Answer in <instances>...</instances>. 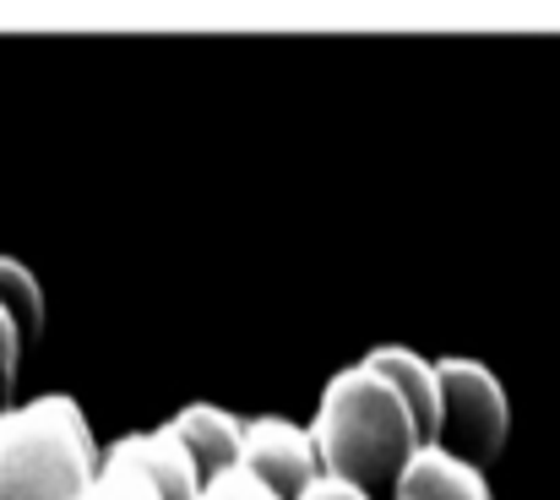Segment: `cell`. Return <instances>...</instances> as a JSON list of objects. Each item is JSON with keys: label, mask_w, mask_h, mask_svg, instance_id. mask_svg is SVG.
I'll return each instance as SVG.
<instances>
[{"label": "cell", "mask_w": 560, "mask_h": 500, "mask_svg": "<svg viewBox=\"0 0 560 500\" xmlns=\"http://www.w3.org/2000/svg\"><path fill=\"white\" fill-rule=\"evenodd\" d=\"M305 430H311V446H316L322 474H338V479H349L360 490L392 479L402 468V457L419 446L402 397L375 375L371 364L338 370L322 386L316 419Z\"/></svg>", "instance_id": "obj_1"}, {"label": "cell", "mask_w": 560, "mask_h": 500, "mask_svg": "<svg viewBox=\"0 0 560 500\" xmlns=\"http://www.w3.org/2000/svg\"><path fill=\"white\" fill-rule=\"evenodd\" d=\"M98 474V441L77 397L0 408V500H77Z\"/></svg>", "instance_id": "obj_2"}, {"label": "cell", "mask_w": 560, "mask_h": 500, "mask_svg": "<svg viewBox=\"0 0 560 500\" xmlns=\"http://www.w3.org/2000/svg\"><path fill=\"white\" fill-rule=\"evenodd\" d=\"M435 381H441L435 446L457 452L474 468L495 463L506 452V435H512V403H506V386L495 381V370L452 353V359H435Z\"/></svg>", "instance_id": "obj_3"}, {"label": "cell", "mask_w": 560, "mask_h": 500, "mask_svg": "<svg viewBox=\"0 0 560 500\" xmlns=\"http://www.w3.org/2000/svg\"><path fill=\"white\" fill-rule=\"evenodd\" d=\"M240 468H250L261 485H272L283 500H294L316 474V446H311V430L294 425V419H278V414H261L240 430Z\"/></svg>", "instance_id": "obj_4"}, {"label": "cell", "mask_w": 560, "mask_h": 500, "mask_svg": "<svg viewBox=\"0 0 560 500\" xmlns=\"http://www.w3.org/2000/svg\"><path fill=\"white\" fill-rule=\"evenodd\" d=\"M98 468L137 474V479H148L164 500H196V490H201V474H196L190 452L180 446V435H175L170 425H159V430H131V435L109 441V446L98 452Z\"/></svg>", "instance_id": "obj_5"}, {"label": "cell", "mask_w": 560, "mask_h": 500, "mask_svg": "<svg viewBox=\"0 0 560 500\" xmlns=\"http://www.w3.org/2000/svg\"><path fill=\"white\" fill-rule=\"evenodd\" d=\"M392 490L397 500H495L485 485V468L463 463L457 452L435 446V441H419L402 468L392 474Z\"/></svg>", "instance_id": "obj_6"}, {"label": "cell", "mask_w": 560, "mask_h": 500, "mask_svg": "<svg viewBox=\"0 0 560 500\" xmlns=\"http://www.w3.org/2000/svg\"><path fill=\"white\" fill-rule=\"evenodd\" d=\"M375 375L402 397L408 419H413V435L419 441H435V425H441V381H435V359H424L419 348H402V342H375L365 353Z\"/></svg>", "instance_id": "obj_7"}, {"label": "cell", "mask_w": 560, "mask_h": 500, "mask_svg": "<svg viewBox=\"0 0 560 500\" xmlns=\"http://www.w3.org/2000/svg\"><path fill=\"white\" fill-rule=\"evenodd\" d=\"M170 430L180 435V446L190 452V463H196L201 479L240 463V430H245V425H240L229 408H218V403H190V408H180V414L170 419Z\"/></svg>", "instance_id": "obj_8"}, {"label": "cell", "mask_w": 560, "mask_h": 500, "mask_svg": "<svg viewBox=\"0 0 560 500\" xmlns=\"http://www.w3.org/2000/svg\"><path fill=\"white\" fill-rule=\"evenodd\" d=\"M0 311L16 322L22 342H33L44 333V289H38L33 267L16 261V256H0Z\"/></svg>", "instance_id": "obj_9"}, {"label": "cell", "mask_w": 560, "mask_h": 500, "mask_svg": "<svg viewBox=\"0 0 560 500\" xmlns=\"http://www.w3.org/2000/svg\"><path fill=\"white\" fill-rule=\"evenodd\" d=\"M196 500H283L272 485H261L250 468H218V474H207L201 479V490H196Z\"/></svg>", "instance_id": "obj_10"}, {"label": "cell", "mask_w": 560, "mask_h": 500, "mask_svg": "<svg viewBox=\"0 0 560 500\" xmlns=\"http://www.w3.org/2000/svg\"><path fill=\"white\" fill-rule=\"evenodd\" d=\"M77 500H164L148 479H137V474H120V468H98L93 479H88V490Z\"/></svg>", "instance_id": "obj_11"}, {"label": "cell", "mask_w": 560, "mask_h": 500, "mask_svg": "<svg viewBox=\"0 0 560 500\" xmlns=\"http://www.w3.org/2000/svg\"><path fill=\"white\" fill-rule=\"evenodd\" d=\"M16 364H22V333H16V322L0 311V408H5L11 392H16Z\"/></svg>", "instance_id": "obj_12"}, {"label": "cell", "mask_w": 560, "mask_h": 500, "mask_svg": "<svg viewBox=\"0 0 560 500\" xmlns=\"http://www.w3.org/2000/svg\"><path fill=\"white\" fill-rule=\"evenodd\" d=\"M294 500H371V490H360V485H349L338 474H316Z\"/></svg>", "instance_id": "obj_13"}]
</instances>
